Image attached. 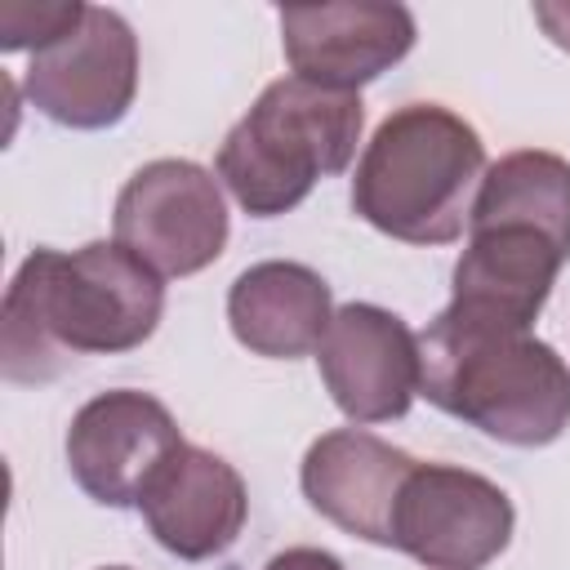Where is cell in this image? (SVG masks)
Segmentation results:
<instances>
[{"mask_svg": "<svg viewBox=\"0 0 570 570\" xmlns=\"http://www.w3.org/2000/svg\"><path fill=\"white\" fill-rule=\"evenodd\" d=\"M165 312L160 276L120 240L31 249L0 307V370L9 383H49L80 356L142 347Z\"/></svg>", "mask_w": 570, "mask_h": 570, "instance_id": "6da1fadb", "label": "cell"}, {"mask_svg": "<svg viewBox=\"0 0 570 570\" xmlns=\"http://www.w3.org/2000/svg\"><path fill=\"white\" fill-rule=\"evenodd\" d=\"M566 263L570 160L543 147L508 151L481 178L445 307L472 321L534 330Z\"/></svg>", "mask_w": 570, "mask_h": 570, "instance_id": "7a4b0ae2", "label": "cell"}, {"mask_svg": "<svg viewBox=\"0 0 570 570\" xmlns=\"http://www.w3.org/2000/svg\"><path fill=\"white\" fill-rule=\"evenodd\" d=\"M419 396L503 445L539 450L570 428V365L534 330L441 307L419 334Z\"/></svg>", "mask_w": 570, "mask_h": 570, "instance_id": "3957f363", "label": "cell"}, {"mask_svg": "<svg viewBox=\"0 0 570 570\" xmlns=\"http://www.w3.org/2000/svg\"><path fill=\"white\" fill-rule=\"evenodd\" d=\"M485 169V142L459 111L405 102L365 142L352 209L392 240L450 245L472 218Z\"/></svg>", "mask_w": 570, "mask_h": 570, "instance_id": "277c9868", "label": "cell"}, {"mask_svg": "<svg viewBox=\"0 0 570 570\" xmlns=\"http://www.w3.org/2000/svg\"><path fill=\"white\" fill-rule=\"evenodd\" d=\"M361 129V94L325 89L303 76H281L227 129L218 147V178L245 214H289L321 178H334L352 165Z\"/></svg>", "mask_w": 570, "mask_h": 570, "instance_id": "5b68a950", "label": "cell"}, {"mask_svg": "<svg viewBox=\"0 0 570 570\" xmlns=\"http://www.w3.org/2000/svg\"><path fill=\"white\" fill-rule=\"evenodd\" d=\"M116 240L160 281L196 276L227 249V200L218 178L196 160H151L116 196Z\"/></svg>", "mask_w": 570, "mask_h": 570, "instance_id": "8992f818", "label": "cell"}, {"mask_svg": "<svg viewBox=\"0 0 570 570\" xmlns=\"http://www.w3.org/2000/svg\"><path fill=\"white\" fill-rule=\"evenodd\" d=\"M27 102L67 129H111L129 116L138 94V36L102 4H85V18L31 53L22 71Z\"/></svg>", "mask_w": 570, "mask_h": 570, "instance_id": "52a82bcc", "label": "cell"}, {"mask_svg": "<svg viewBox=\"0 0 570 570\" xmlns=\"http://www.w3.org/2000/svg\"><path fill=\"white\" fill-rule=\"evenodd\" d=\"M512 499L481 472L414 463L392 512V548L428 570H485L512 543Z\"/></svg>", "mask_w": 570, "mask_h": 570, "instance_id": "ba28073f", "label": "cell"}, {"mask_svg": "<svg viewBox=\"0 0 570 570\" xmlns=\"http://www.w3.org/2000/svg\"><path fill=\"white\" fill-rule=\"evenodd\" d=\"M183 445L165 401L116 387L85 401L67 428V468L76 485L102 508H138L156 468Z\"/></svg>", "mask_w": 570, "mask_h": 570, "instance_id": "9c48e42d", "label": "cell"}, {"mask_svg": "<svg viewBox=\"0 0 570 570\" xmlns=\"http://www.w3.org/2000/svg\"><path fill=\"white\" fill-rule=\"evenodd\" d=\"M330 401L352 423L405 419L419 396V334L379 303H343L316 347Z\"/></svg>", "mask_w": 570, "mask_h": 570, "instance_id": "30bf717a", "label": "cell"}, {"mask_svg": "<svg viewBox=\"0 0 570 570\" xmlns=\"http://www.w3.org/2000/svg\"><path fill=\"white\" fill-rule=\"evenodd\" d=\"M276 22L294 76L347 94L396 67L419 40L414 13L405 4H379V0L281 9Z\"/></svg>", "mask_w": 570, "mask_h": 570, "instance_id": "8fae6325", "label": "cell"}, {"mask_svg": "<svg viewBox=\"0 0 570 570\" xmlns=\"http://www.w3.org/2000/svg\"><path fill=\"white\" fill-rule=\"evenodd\" d=\"M138 512L165 552L178 561H209L245 530L249 490L223 454L183 441L147 481Z\"/></svg>", "mask_w": 570, "mask_h": 570, "instance_id": "7c38bea8", "label": "cell"}, {"mask_svg": "<svg viewBox=\"0 0 570 570\" xmlns=\"http://www.w3.org/2000/svg\"><path fill=\"white\" fill-rule=\"evenodd\" d=\"M414 463V454L396 450L374 432L334 428L307 445L298 481L303 499L343 534L392 548V512Z\"/></svg>", "mask_w": 570, "mask_h": 570, "instance_id": "4fadbf2b", "label": "cell"}, {"mask_svg": "<svg viewBox=\"0 0 570 570\" xmlns=\"http://www.w3.org/2000/svg\"><path fill=\"white\" fill-rule=\"evenodd\" d=\"M334 298L321 272L289 258L245 267L227 289V325L240 347L267 361H294L321 347Z\"/></svg>", "mask_w": 570, "mask_h": 570, "instance_id": "5bb4252c", "label": "cell"}, {"mask_svg": "<svg viewBox=\"0 0 570 570\" xmlns=\"http://www.w3.org/2000/svg\"><path fill=\"white\" fill-rule=\"evenodd\" d=\"M85 18V4H4L0 9V36L4 49H45L49 40H58L62 31H71Z\"/></svg>", "mask_w": 570, "mask_h": 570, "instance_id": "9a60e30c", "label": "cell"}, {"mask_svg": "<svg viewBox=\"0 0 570 570\" xmlns=\"http://www.w3.org/2000/svg\"><path fill=\"white\" fill-rule=\"evenodd\" d=\"M534 22L557 49L570 53V0H534Z\"/></svg>", "mask_w": 570, "mask_h": 570, "instance_id": "2e32d148", "label": "cell"}, {"mask_svg": "<svg viewBox=\"0 0 570 570\" xmlns=\"http://www.w3.org/2000/svg\"><path fill=\"white\" fill-rule=\"evenodd\" d=\"M263 570H343V561L325 548H285Z\"/></svg>", "mask_w": 570, "mask_h": 570, "instance_id": "e0dca14e", "label": "cell"}, {"mask_svg": "<svg viewBox=\"0 0 570 570\" xmlns=\"http://www.w3.org/2000/svg\"><path fill=\"white\" fill-rule=\"evenodd\" d=\"M98 570H129V566H98Z\"/></svg>", "mask_w": 570, "mask_h": 570, "instance_id": "ac0fdd59", "label": "cell"}]
</instances>
